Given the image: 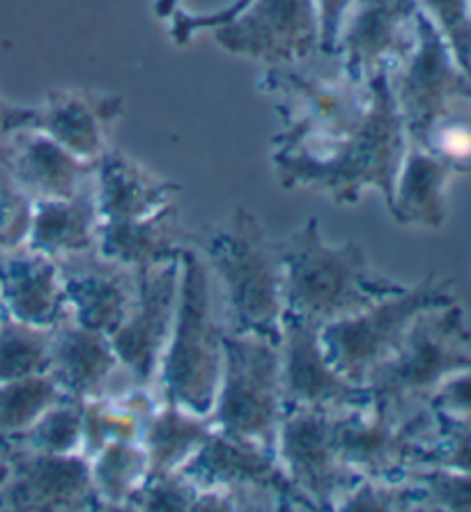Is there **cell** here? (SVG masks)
<instances>
[{"mask_svg": "<svg viewBox=\"0 0 471 512\" xmlns=\"http://www.w3.org/2000/svg\"><path fill=\"white\" fill-rule=\"evenodd\" d=\"M63 398L65 393L49 372L0 382V437L12 439L26 432L46 409Z\"/></svg>", "mask_w": 471, "mask_h": 512, "instance_id": "cell-31", "label": "cell"}, {"mask_svg": "<svg viewBox=\"0 0 471 512\" xmlns=\"http://www.w3.org/2000/svg\"><path fill=\"white\" fill-rule=\"evenodd\" d=\"M99 221L102 219H99L95 180H92L72 198L35 203L26 246L51 255L53 260L90 251L97 242Z\"/></svg>", "mask_w": 471, "mask_h": 512, "instance_id": "cell-26", "label": "cell"}, {"mask_svg": "<svg viewBox=\"0 0 471 512\" xmlns=\"http://www.w3.org/2000/svg\"><path fill=\"white\" fill-rule=\"evenodd\" d=\"M0 317H3V304H0Z\"/></svg>", "mask_w": 471, "mask_h": 512, "instance_id": "cell-45", "label": "cell"}, {"mask_svg": "<svg viewBox=\"0 0 471 512\" xmlns=\"http://www.w3.org/2000/svg\"><path fill=\"white\" fill-rule=\"evenodd\" d=\"M437 437L435 409L428 407L405 421H389L373 407L341 411L334 418V441L347 467L364 478L400 480L426 464Z\"/></svg>", "mask_w": 471, "mask_h": 512, "instance_id": "cell-10", "label": "cell"}, {"mask_svg": "<svg viewBox=\"0 0 471 512\" xmlns=\"http://www.w3.org/2000/svg\"><path fill=\"white\" fill-rule=\"evenodd\" d=\"M30 127H37V106L12 104L0 97V170L5 166L12 138Z\"/></svg>", "mask_w": 471, "mask_h": 512, "instance_id": "cell-42", "label": "cell"}, {"mask_svg": "<svg viewBox=\"0 0 471 512\" xmlns=\"http://www.w3.org/2000/svg\"><path fill=\"white\" fill-rule=\"evenodd\" d=\"M90 462V476L102 510H127V501L150 473L143 441H113L97 451Z\"/></svg>", "mask_w": 471, "mask_h": 512, "instance_id": "cell-29", "label": "cell"}, {"mask_svg": "<svg viewBox=\"0 0 471 512\" xmlns=\"http://www.w3.org/2000/svg\"><path fill=\"white\" fill-rule=\"evenodd\" d=\"M212 30L223 51L265 67L295 65L320 53L315 0H251L237 17Z\"/></svg>", "mask_w": 471, "mask_h": 512, "instance_id": "cell-12", "label": "cell"}, {"mask_svg": "<svg viewBox=\"0 0 471 512\" xmlns=\"http://www.w3.org/2000/svg\"><path fill=\"white\" fill-rule=\"evenodd\" d=\"M352 0H315L320 17V51L322 53H336V40L338 30H341L343 17Z\"/></svg>", "mask_w": 471, "mask_h": 512, "instance_id": "cell-43", "label": "cell"}, {"mask_svg": "<svg viewBox=\"0 0 471 512\" xmlns=\"http://www.w3.org/2000/svg\"><path fill=\"white\" fill-rule=\"evenodd\" d=\"M33 212L35 200L12 182L5 168L0 170V251L26 246Z\"/></svg>", "mask_w": 471, "mask_h": 512, "instance_id": "cell-40", "label": "cell"}, {"mask_svg": "<svg viewBox=\"0 0 471 512\" xmlns=\"http://www.w3.org/2000/svg\"><path fill=\"white\" fill-rule=\"evenodd\" d=\"M3 168L23 193L40 203L76 196L95 180L97 161L74 157L44 131L30 127L12 138Z\"/></svg>", "mask_w": 471, "mask_h": 512, "instance_id": "cell-21", "label": "cell"}, {"mask_svg": "<svg viewBox=\"0 0 471 512\" xmlns=\"http://www.w3.org/2000/svg\"><path fill=\"white\" fill-rule=\"evenodd\" d=\"M177 292L180 260L136 274L134 301L118 331L111 336L115 354L127 370L131 384L152 389L173 331Z\"/></svg>", "mask_w": 471, "mask_h": 512, "instance_id": "cell-15", "label": "cell"}, {"mask_svg": "<svg viewBox=\"0 0 471 512\" xmlns=\"http://www.w3.org/2000/svg\"><path fill=\"white\" fill-rule=\"evenodd\" d=\"M251 0H154V14L171 21V40L187 46L196 30H207L228 23Z\"/></svg>", "mask_w": 471, "mask_h": 512, "instance_id": "cell-33", "label": "cell"}, {"mask_svg": "<svg viewBox=\"0 0 471 512\" xmlns=\"http://www.w3.org/2000/svg\"><path fill=\"white\" fill-rule=\"evenodd\" d=\"M258 88L272 97L283 122L272 138L276 152H320L354 134L373 106L370 81L347 72L336 53L265 67Z\"/></svg>", "mask_w": 471, "mask_h": 512, "instance_id": "cell-2", "label": "cell"}, {"mask_svg": "<svg viewBox=\"0 0 471 512\" xmlns=\"http://www.w3.org/2000/svg\"><path fill=\"white\" fill-rule=\"evenodd\" d=\"M419 0H352L336 40L347 72L373 81L400 65L419 37Z\"/></svg>", "mask_w": 471, "mask_h": 512, "instance_id": "cell-16", "label": "cell"}, {"mask_svg": "<svg viewBox=\"0 0 471 512\" xmlns=\"http://www.w3.org/2000/svg\"><path fill=\"white\" fill-rule=\"evenodd\" d=\"M423 490L421 512H471V473L444 467H419L405 473Z\"/></svg>", "mask_w": 471, "mask_h": 512, "instance_id": "cell-36", "label": "cell"}, {"mask_svg": "<svg viewBox=\"0 0 471 512\" xmlns=\"http://www.w3.org/2000/svg\"><path fill=\"white\" fill-rule=\"evenodd\" d=\"M51 366V329L0 317V382L42 375Z\"/></svg>", "mask_w": 471, "mask_h": 512, "instance_id": "cell-30", "label": "cell"}, {"mask_svg": "<svg viewBox=\"0 0 471 512\" xmlns=\"http://www.w3.org/2000/svg\"><path fill=\"white\" fill-rule=\"evenodd\" d=\"M122 113L125 99L113 92L51 90L37 104V129L74 157L97 161L108 150V136Z\"/></svg>", "mask_w": 471, "mask_h": 512, "instance_id": "cell-19", "label": "cell"}, {"mask_svg": "<svg viewBox=\"0 0 471 512\" xmlns=\"http://www.w3.org/2000/svg\"><path fill=\"white\" fill-rule=\"evenodd\" d=\"M336 414L313 409L285 411L279 460L315 510H338L364 476L347 467L334 441Z\"/></svg>", "mask_w": 471, "mask_h": 512, "instance_id": "cell-13", "label": "cell"}, {"mask_svg": "<svg viewBox=\"0 0 471 512\" xmlns=\"http://www.w3.org/2000/svg\"><path fill=\"white\" fill-rule=\"evenodd\" d=\"M471 368V329L458 301L416 317L400 347L368 377L373 411L405 421L430 407L446 379Z\"/></svg>", "mask_w": 471, "mask_h": 512, "instance_id": "cell-4", "label": "cell"}, {"mask_svg": "<svg viewBox=\"0 0 471 512\" xmlns=\"http://www.w3.org/2000/svg\"><path fill=\"white\" fill-rule=\"evenodd\" d=\"M414 145L449 166L453 175L471 173V99L432 122Z\"/></svg>", "mask_w": 471, "mask_h": 512, "instance_id": "cell-34", "label": "cell"}, {"mask_svg": "<svg viewBox=\"0 0 471 512\" xmlns=\"http://www.w3.org/2000/svg\"><path fill=\"white\" fill-rule=\"evenodd\" d=\"M283 313L318 324H331L364 313L377 301L405 290L393 278L377 276L359 242L331 246L320 235V221L311 216L281 242Z\"/></svg>", "mask_w": 471, "mask_h": 512, "instance_id": "cell-3", "label": "cell"}, {"mask_svg": "<svg viewBox=\"0 0 471 512\" xmlns=\"http://www.w3.org/2000/svg\"><path fill=\"white\" fill-rule=\"evenodd\" d=\"M0 510H102L92 485L88 457L83 453H40L14 444L12 473L0 492Z\"/></svg>", "mask_w": 471, "mask_h": 512, "instance_id": "cell-17", "label": "cell"}, {"mask_svg": "<svg viewBox=\"0 0 471 512\" xmlns=\"http://www.w3.org/2000/svg\"><path fill=\"white\" fill-rule=\"evenodd\" d=\"M200 490L182 471L148 476L145 483L131 494L127 510L148 512H196Z\"/></svg>", "mask_w": 471, "mask_h": 512, "instance_id": "cell-37", "label": "cell"}, {"mask_svg": "<svg viewBox=\"0 0 471 512\" xmlns=\"http://www.w3.org/2000/svg\"><path fill=\"white\" fill-rule=\"evenodd\" d=\"M318 324L283 313L281 320V389L283 409H313L341 414L373 407L368 386L354 384L329 361Z\"/></svg>", "mask_w": 471, "mask_h": 512, "instance_id": "cell-14", "label": "cell"}, {"mask_svg": "<svg viewBox=\"0 0 471 512\" xmlns=\"http://www.w3.org/2000/svg\"><path fill=\"white\" fill-rule=\"evenodd\" d=\"M386 76L412 143L426 134L432 122L471 99V76L455 62L449 44L423 10L416 46Z\"/></svg>", "mask_w": 471, "mask_h": 512, "instance_id": "cell-11", "label": "cell"}, {"mask_svg": "<svg viewBox=\"0 0 471 512\" xmlns=\"http://www.w3.org/2000/svg\"><path fill=\"white\" fill-rule=\"evenodd\" d=\"M437 437L423 467H444L471 473V416L437 411Z\"/></svg>", "mask_w": 471, "mask_h": 512, "instance_id": "cell-39", "label": "cell"}, {"mask_svg": "<svg viewBox=\"0 0 471 512\" xmlns=\"http://www.w3.org/2000/svg\"><path fill=\"white\" fill-rule=\"evenodd\" d=\"M370 88L373 106L354 134L313 154L274 152L272 161L283 189L304 186L334 205H357L361 193L375 189L382 193L386 209L391 207L409 138L386 72L377 74Z\"/></svg>", "mask_w": 471, "mask_h": 512, "instance_id": "cell-1", "label": "cell"}, {"mask_svg": "<svg viewBox=\"0 0 471 512\" xmlns=\"http://www.w3.org/2000/svg\"><path fill=\"white\" fill-rule=\"evenodd\" d=\"M182 186L127 157L125 152L108 150L97 159L95 196L102 221H138L157 214L175 203Z\"/></svg>", "mask_w": 471, "mask_h": 512, "instance_id": "cell-23", "label": "cell"}, {"mask_svg": "<svg viewBox=\"0 0 471 512\" xmlns=\"http://www.w3.org/2000/svg\"><path fill=\"white\" fill-rule=\"evenodd\" d=\"M212 423L207 416L191 414L177 405H159L148 430L143 434V448L148 453V476L175 473L196 455L212 437Z\"/></svg>", "mask_w": 471, "mask_h": 512, "instance_id": "cell-28", "label": "cell"}, {"mask_svg": "<svg viewBox=\"0 0 471 512\" xmlns=\"http://www.w3.org/2000/svg\"><path fill=\"white\" fill-rule=\"evenodd\" d=\"M12 457H14L12 439L0 437V492H3V487L7 485V480H10Z\"/></svg>", "mask_w": 471, "mask_h": 512, "instance_id": "cell-44", "label": "cell"}, {"mask_svg": "<svg viewBox=\"0 0 471 512\" xmlns=\"http://www.w3.org/2000/svg\"><path fill=\"white\" fill-rule=\"evenodd\" d=\"M451 304H455L451 278L428 274L414 287L377 301L364 313L324 324L320 329L322 347L341 375L366 386L368 377L391 359L423 310Z\"/></svg>", "mask_w": 471, "mask_h": 512, "instance_id": "cell-8", "label": "cell"}, {"mask_svg": "<svg viewBox=\"0 0 471 512\" xmlns=\"http://www.w3.org/2000/svg\"><path fill=\"white\" fill-rule=\"evenodd\" d=\"M223 333L226 329L212 315L210 271L191 248H184L173 331L154 379L166 405L210 414L223 370Z\"/></svg>", "mask_w": 471, "mask_h": 512, "instance_id": "cell-6", "label": "cell"}, {"mask_svg": "<svg viewBox=\"0 0 471 512\" xmlns=\"http://www.w3.org/2000/svg\"><path fill=\"white\" fill-rule=\"evenodd\" d=\"M193 237L184 230L175 203L138 221H99L97 253L134 274L182 258Z\"/></svg>", "mask_w": 471, "mask_h": 512, "instance_id": "cell-24", "label": "cell"}, {"mask_svg": "<svg viewBox=\"0 0 471 512\" xmlns=\"http://www.w3.org/2000/svg\"><path fill=\"white\" fill-rule=\"evenodd\" d=\"M83 400L65 398L51 405L26 432L12 437L21 448L30 451L72 455L83 451Z\"/></svg>", "mask_w": 471, "mask_h": 512, "instance_id": "cell-32", "label": "cell"}, {"mask_svg": "<svg viewBox=\"0 0 471 512\" xmlns=\"http://www.w3.org/2000/svg\"><path fill=\"white\" fill-rule=\"evenodd\" d=\"M207 258L221 278L228 329L281 345L283 265L276 242L258 216L237 207L226 226L205 242Z\"/></svg>", "mask_w": 471, "mask_h": 512, "instance_id": "cell-5", "label": "cell"}, {"mask_svg": "<svg viewBox=\"0 0 471 512\" xmlns=\"http://www.w3.org/2000/svg\"><path fill=\"white\" fill-rule=\"evenodd\" d=\"M148 386L86 400L83 405V455L92 457L113 441H143L152 416L157 414V400Z\"/></svg>", "mask_w": 471, "mask_h": 512, "instance_id": "cell-27", "label": "cell"}, {"mask_svg": "<svg viewBox=\"0 0 471 512\" xmlns=\"http://www.w3.org/2000/svg\"><path fill=\"white\" fill-rule=\"evenodd\" d=\"M423 490L414 480L364 478L345 496L338 510L345 512H409L421 510Z\"/></svg>", "mask_w": 471, "mask_h": 512, "instance_id": "cell-35", "label": "cell"}, {"mask_svg": "<svg viewBox=\"0 0 471 512\" xmlns=\"http://www.w3.org/2000/svg\"><path fill=\"white\" fill-rule=\"evenodd\" d=\"M69 313L81 327L113 336L136 294V274L106 260L97 248L58 258Z\"/></svg>", "mask_w": 471, "mask_h": 512, "instance_id": "cell-18", "label": "cell"}, {"mask_svg": "<svg viewBox=\"0 0 471 512\" xmlns=\"http://www.w3.org/2000/svg\"><path fill=\"white\" fill-rule=\"evenodd\" d=\"M120 368L122 363L106 333L81 327L72 315L51 329L49 375L67 398L83 402L104 398Z\"/></svg>", "mask_w": 471, "mask_h": 512, "instance_id": "cell-22", "label": "cell"}, {"mask_svg": "<svg viewBox=\"0 0 471 512\" xmlns=\"http://www.w3.org/2000/svg\"><path fill=\"white\" fill-rule=\"evenodd\" d=\"M0 304L14 320L44 329L72 315L58 262L30 246L0 251Z\"/></svg>", "mask_w": 471, "mask_h": 512, "instance_id": "cell-20", "label": "cell"}, {"mask_svg": "<svg viewBox=\"0 0 471 512\" xmlns=\"http://www.w3.org/2000/svg\"><path fill=\"white\" fill-rule=\"evenodd\" d=\"M430 407L437 411H446V414L471 416V368L446 379L439 386L435 398L430 400Z\"/></svg>", "mask_w": 471, "mask_h": 512, "instance_id": "cell-41", "label": "cell"}, {"mask_svg": "<svg viewBox=\"0 0 471 512\" xmlns=\"http://www.w3.org/2000/svg\"><path fill=\"white\" fill-rule=\"evenodd\" d=\"M180 471L198 490L226 494L233 512L315 510L308 496L285 473L279 455L223 432L214 430Z\"/></svg>", "mask_w": 471, "mask_h": 512, "instance_id": "cell-9", "label": "cell"}, {"mask_svg": "<svg viewBox=\"0 0 471 512\" xmlns=\"http://www.w3.org/2000/svg\"><path fill=\"white\" fill-rule=\"evenodd\" d=\"M451 177L449 166L423 147L409 143L389 214L400 226L442 230L446 223V186Z\"/></svg>", "mask_w": 471, "mask_h": 512, "instance_id": "cell-25", "label": "cell"}, {"mask_svg": "<svg viewBox=\"0 0 471 512\" xmlns=\"http://www.w3.org/2000/svg\"><path fill=\"white\" fill-rule=\"evenodd\" d=\"M283 416L281 345L246 333H223L219 391L207 414L212 428L276 453Z\"/></svg>", "mask_w": 471, "mask_h": 512, "instance_id": "cell-7", "label": "cell"}, {"mask_svg": "<svg viewBox=\"0 0 471 512\" xmlns=\"http://www.w3.org/2000/svg\"><path fill=\"white\" fill-rule=\"evenodd\" d=\"M421 10L471 76V0H419Z\"/></svg>", "mask_w": 471, "mask_h": 512, "instance_id": "cell-38", "label": "cell"}]
</instances>
